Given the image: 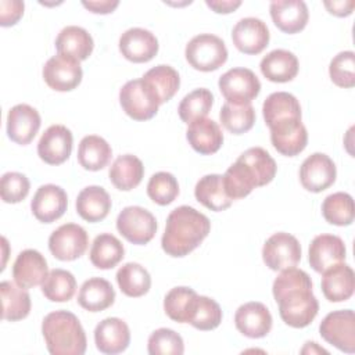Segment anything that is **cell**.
<instances>
[{"label":"cell","mask_w":355,"mask_h":355,"mask_svg":"<svg viewBox=\"0 0 355 355\" xmlns=\"http://www.w3.org/2000/svg\"><path fill=\"white\" fill-rule=\"evenodd\" d=\"M272 293L286 324L302 329L316 318L319 302L312 293V280L306 272L295 266L283 269L273 282Z\"/></svg>","instance_id":"obj_1"},{"label":"cell","mask_w":355,"mask_h":355,"mask_svg":"<svg viewBox=\"0 0 355 355\" xmlns=\"http://www.w3.org/2000/svg\"><path fill=\"white\" fill-rule=\"evenodd\" d=\"M211 230L209 219L189 205L171 211L161 239L162 250L175 258L184 257L196 250Z\"/></svg>","instance_id":"obj_2"},{"label":"cell","mask_w":355,"mask_h":355,"mask_svg":"<svg viewBox=\"0 0 355 355\" xmlns=\"http://www.w3.org/2000/svg\"><path fill=\"white\" fill-rule=\"evenodd\" d=\"M42 333L51 355H83L86 334L79 319L69 311H54L44 316Z\"/></svg>","instance_id":"obj_3"},{"label":"cell","mask_w":355,"mask_h":355,"mask_svg":"<svg viewBox=\"0 0 355 355\" xmlns=\"http://www.w3.org/2000/svg\"><path fill=\"white\" fill-rule=\"evenodd\" d=\"M184 55L194 69L211 72L226 62L227 49L220 37L211 33H200L186 44Z\"/></svg>","instance_id":"obj_4"},{"label":"cell","mask_w":355,"mask_h":355,"mask_svg":"<svg viewBox=\"0 0 355 355\" xmlns=\"http://www.w3.org/2000/svg\"><path fill=\"white\" fill-rule=\"evenodd\" d=\"M119 103L126 115L135 121L151 119L158 112V98L143 79L126 82L119 90Z\"/></svg>","instance_id":"obj_5"},{"label":"cell","mask_w":355,"mask_h":355,"mask_svg":"<svg viewBox=\"0 0 355 355\" xmlns=\"http://www.w3.org/2000/svg\"><path fill=\"white\" fill-rule=\"evenodd\" d=\"M219 90L226 103L251 104L261 92V82L248 68H232L225 72L218 82Z\"/></svg>","instance_id":"obj_6"},{"label":"cell","mask_w":355,"mask_h":355,"mask_svg":"<svg viewBox=\"0 0 355 355\" xmlns=\"http://www.w3.org/2000/svg\"><path fill=\"white\" fill-rule=\"evenodd\" d=\"M118 232L132 244H147L157 233L155 216L143 207L123 208L116 218Z\"/></svg>","instance_id":"obj_7"},{"label":"cell","mask_w":355,"mask_h":355,"mask_svg":"<svg viewBox=\"0 0 355 355\" xmlns=\"http://www.w3.org/2000/svg\"><path fill=\"white\" fill-rule=\"evenodd\" d=\"M324 341L343 352H355V315L352 309L333 311L324 316L319 326Z\"/></svg>","instance_id":"obj_8"},{"label":"cell","mask_w":355,"mask_h":355,"mask_svg":"<svg viewBox=\"0 0 355 355\" xmlns=\"http://www.w3.org/2000/svg\"><path fill=\"white\" fill-rule=\"evenodd\" d=\"M89 245L86 230L76 223L57 227L49 237V250L60 261H73L85 254Z\"/></svg>","instance_id":"obj_9"},{"label":"cell","mask_w":355,"mask_h":355,"mask_svg":"<svg viewBox=\"0 0 355 355\" xmlns=\"http://www.w3.org/2000/svg\"><path fill=\"white\" fill-rule=\"evenodd\" d=\"M262 258L272 270H283L295 266L301 259V245L297 237L279 232L272 234L263 244Z\"/></svg>","instance_id":"obj_10"},{"label":"cell","mask_w":355,"mask_h":355,"mask_svg":"<svg viewBox=\"0 0 355 355\" xmlns=\"http://www.w3.org/2000/svg\"><path fill=\"white\" fill-rule=\"evenodd\" d=\"M80 61L58 54L47 60L43 67V79L47 86L57 92H69L78 87L82 80Z\"/></svg>","instance_id":"obj_11"},{"label":"cell","mask_w":355,"mask_h":355,"mask_svg":"<svg viewBox=\"0 0 355 355\" xmlns=\"http://www.w3.org/2000/svg\"><path fill=\"white\" fill-rule=\"evenodd\" d=\"M337 176L333 159L323 153H313L304 159L300 168V180L305 190L320 193L329 189Z\"/></svg>","instance_id":"obj_12"},{"label":"cell","mask_w":355,"mask_h":355,"mask_svg":"<svg viewBox=\"0 0 355 355\" xmlns=\"http://www.w3.org/2000/svg\"><path fill=\"white\" fill-rule=\"evenodd\" d=\"M272 146L286 157L298 155L308 143V132L301 119L288 118L269 126Z\"/></svg>","instance_id":"obj_13"},{"label":"cell","mask_w":355,"mask_h":355,"mask_svg":"<svg viewBox=\"0 0 355 355\" xmlns=\"http://www.w3.org/2000/svg\"><path fill=\"white\" fill-rule=\"evenodd\" d=\"M72 133L64 125H51L37 143V155L49 165L65 162L72 151Z\"/></svg>","instance_id":"obj_14"},{"label":"cell","mask_w":355,"mask_h":355,"mask_svg":"<svg viewBox=\"0 0 355 355\" xmlns=\"http://www.w3.org/2000/svg\"><path fill=\"white\" fill-rule=\"evenodd\" d=\"M266 24L255 17L241 18L232 31L233 44L244 54H259L269 43Z\"/></svg>","instance_id":"obj_15"},{"label":"cell","mask_w":355,"mask_h":355,"mask_svg":"<svg viewBox=\"0 0 355 355\" xmlns=\"http://www.w3.org/2000/svg\"><path fill=\"white\" fill-rule=\"evenodd\" d=\"M68 207V197L62 187L55 184L40 186L32 201L31 209L33 216L43 223H51L60 219Z\"/></svg>","instance_id":"obj_16"},{"label":"cell","mask_w":355,"mask_h":355,"mask_svg":"<svg viewBox=\"0 0 355 355\" xmlns=\"http://www.w3.org/2000/svg\"><path fill=\"white\" fill-rule=\"evenodd\" d=\"M308 255L311 268L318 273H323L329 268L343 262L347 250L341 237L323 233L312 240Z\"/></svg>","instance_id":"obj_17"},{"label":"cell","mask_w":355,"mask_h":355,"mask_svg":"<svg viewBox=\"0 0 355 355\" xmlns=\"http://www.w3.org/2000/svg\"><path fill=\"white\" fill-rule=\"evenodd\" d=\"M121 54L132 62H147L158 53V40L144 28H130L119 37Z\"/></svg>","instance_id":"obj_18"},{"label":"cell","mask_w":355,"mask_h":355,"mask_svg":"<svg viewBox=\"0 0 355 355\" xmlns=\"http://www.w3.org/2000/svg\"><path fill=\"white\" fill-rule=\"evenodd\" d=\"M234 324L245 337L261 338L272 329V315L262 302H245L237 308L234 313Z\"/></svg>","instance_id":"obj_19"},{"label":"cell","mask_w":355,"mask_h":355,"mask_svg":"<svg viewBox=\"0 0 355 355\" xmlns=\"http://www.w3.org/2000/svg\"><path fill=\"white\" fill-rule=\"evenodd\" d=\"M47 276V261L39 251L28 248L18 254L12 265V277L18 286L32 288L42 284Z\"/></svg>","instance_id":"obj_20"},{"label":"cell","mask_w":355,"mask_h":355,"mask_svg":"<svg viewBox=\"0 0 355 355\" xmlns=\"http://www.w3.org/2000/svg\"><path fill=\"white\" fill-rule=\"evenodd\" d=\"M40 123V115L33 107L17 104L7 114V135L17 144H29L39 132Z\"/></svg>","instance_id":"obj_21"},{"label":"cell","mask_w":355,"mask_h":355,"mask_svg":"<svg viewBox=\"0 0 355 355\" xmlns=\"http://www.w3.org/2000/svg\"><path fill=\"white\" fill-rule=\"evenodd\" d=\"M94 343L100 352L115 355L123 352L130 343V330L119 318H107L94 329Z\"/></svg>","instance_id":"obj_22"},{"label":"cell","mask_w":355,"mask_h":355,"mask_svg":"<svg viewBox=\"0 0 355 355\" xmlns=\"http://www.w3.org/2000/svg\"><path fill=\"white\" fill-rule=\"evenodd\" d=\"M269 11L273 24L288 35L302 31L309 18L308 7L302 0H276L270 3Z\"/></svg>","instance_id":"obj_23"},{"label":"cell","mask_w":355,"mask_h":355,"mask_svg":"<svg viewBox=\"0 0 355 355\" xmlns=\"http://www.w3.org/2000/svg\"><path fill=\"white\" fill-rule=\"evenodd\" d=\"M355 288V275L349 265L337 263L323 272L322 293L330 302L347 301Z\"/></svg>","instance_id":"obj_24"},{"label":"cell","mask_w":355,"mask_h":355,"mask_svg":"<svg viewBox=\"0 0 355 355\" xmlns=\"http://www.w3.org/2000/svg\"><path fill=\"white\" fill-rule=\"evenodd\" d=\"M186 139L193 150L202 155L216 153L223 144V133L219 125L209 118H200L189 123Z\"/></svg>","instance_id":"obj_25"},{"label":"cell","mask_w":355,"mask_h":355,"mask_svg":"<svg viewBox=\"0 0 355 355\" xmlns=\"http://www.w3.org/2000/svg\"><path fill=\"white\" fill-rule=\"evenodd\" d=\"M262 75L276 83L293 80L298 73V58L288 50L276 49L268 53L259 64Z\"/></svg>","instance_id":"obj_26"},{"label":"cell","mask_w":355,"mask_h":355,"mask_svg":"<svg viewBox=\"0 0 355 355\" xmlns=\"http://www.w3.org/2000/svg\"><path fill=\"white\" fill-rule=\"evenodd\" d=\"M115 301V290L103 277H90L78 293V304L89 312H100L110 308Z\"/></svg>","instance_id":"obj_27"},{"label":"cell","mask_w":355,"mask_h":355,"mask_svg":"<svg viewBox=\"0 0 355 355\" xmlns=\"http://www.w3.org/2000/svg\"><path fill=\"white\" fill-rule=\"evenodd\" d=\"M93 47L94 43L90 33L76 25L65 26L55 39L57 53L72 57L78 61L86 60L92 54Z\"/></svg>","instance_id":"obj_28"},{"label":"cell","mask_w":355,"mask_h":355,"mask_svg":"<svg viewBox=\"0 0 355 355\" xmlns=\"http://www.w3.org/2000/svg\"><path fill=\"white\" fill-rule=\"evenodd\" d=\"M111 209V197L100 186L85 187L76 198V211L87 222H100Z\"/></svg>","instance_id":"obj_29"},{"label":"cell","mask_w":355,"mask_h":355,"mask_svg":"<svg viewBox=\"0 0 355 355\" xmlns=\"http://www.w3.org/2000/svg\"><path fill=\"white\" fill-rule=\"evenodd\" d=\"M194 196L198 202L215 212L227 209L233 202V200L226 194L223 175L218 173L202 176L194 187Z\"/></svg>","instance_id":"obj_30"},{"label":"cell","mask_w":355,"mask_h":355,"mask_svg":"<svg viewBox=\"0 0 355 355\" xmlns=\"http://www.w3.org/2000/svg\"><path fill=\"white\" fill-rule=\"evenodd\" d=\"M1 293V318L17 322L25 319L31 312V295L26 288L14 282L4 280L0 283Z\"/></svg>","instance_id":"obj_31"},{"label":"cell","mask_w":355,"mask_h":355,"mask_svg":"<svg viewBox=\"0 0 355 355\" xmlns=\"http://www.w3.org/2000/svg\"><path fill=\"white\" fill-rule=\"evenodd\" d=\"M111 183L122 191L137 187L144 176V165L136 155H119L111 165L108 172Z\"/></svg>","instance_id":"obj_32"},{"label":"cell","mask_w":355,"mask_h":355,"mask_svg":"<svg viewBox=\"0 0 355 355\" xmlns=\"http://www.w3.org/2000/svg\"><path fill=\"white\" fill-rule=\"evenodd\" d=\"M112 157L110 144L97 135L85 136L78 147V162L86 171H100L105 168Z\"/></svg>","instance_id":"obj_33"},{"label":"cell","mask_w":355,"mask_h":355,"mask_svg":"<svg viewBox=\"0 0 355 355\" xmlns=\"http://www.w3.org/2000/svg\"><path fill=\"white\" fill-rule=\"evenodd\" d=\"M89 257L96 268L112 269L125 257V248L114 234L101 233L93 240Z\"/></svg>","instance_id":"obj_34"},{"label":"cell","mask_w":355,"mask_h":355,"mask_svg":"<svg viewBox=\"0 0 355 355\" xmlns=\"http://www.w3.org/2000/svg\"><path fill=\"white\" fill-rule=\"evenodd\" d=\"M262 114L265 123L272 126L273 123L288 119H301V105L295 96L287 92H275L266 97L262 105Z\"/></svg>","instance_id":"obj_35"},{"label":"cell","mask_w":355,"mask_h":355,"mask_svg":"<svg viewBox=\"0 0 355 355\" xmlns=\"http://www.w3.org/2000/svg\"><path fill=\"white\" fill-rule=\"evenodd\" d=\"M141 79L154 92L159 105L169 101L180 86V78L178 71L164 64L148 69Z\"/></svg>","instance_id":"obj_36"},{"label":"cell","mask_w":355,"mask_h":355,"mask_svg":"<svg viewBox=\"0 0 355 355\" xmlns=\"http://www.w3.org/2000/svg\"><path fill=\"white\" fill-rule=\"evenodd\" d=\"M198 294L190 287H173L164 298V311L178 323H189Z\"/></svg>","instance_id":"obj_37"},{"label":"cell","mask_w":355,"mask_h":355,"mask_svg":"<svg viewBox=\"0 0 355 355\" xmlns=\"http://www.w3.org/2000/svg\"><path fill=\"white\" fill-rule=\"evenodd\" d=\"M116 283L125 295L136 298L148 293L151 277L147 269L140 263L128 262L118 269Z\"/></svg>","instance_id":"obj_38"},{"label":"cell","mask_w":355,"mask_h":355,"mask_svg":"<svg viewBox=\"0 0 355 355\" xmlns=\"http://www.w3.org/2000/svg\"><path fill=\"white\" fill-rule=\"evenodd\" d=\"M237 159L251 171L258 187L270 183L276 175V162L262 147H251L240 154Z\"/></svg>","instance_id":"obj_39"},{"label":"cell","mask_w":355,"mask_h":355,"mask_svg":"<svg viewBox=\"0 0 355 355\" xmlns=\"http://www.w3.org/2000/svg\"><path fill=\"white\" fill-rule=\"evenodd\" d=\"M322 215L331 225H351L355 218L352 197L344 191H337L327 196L322 204Z\"/></svg>","instance_id":"obj_40"},{"label":"cell","mask_w":355,"mask_h":355,"mask_svg":"<svg viewBox=\"0 0 355 355\" xmlns=\"http://www.w3.org/2000/svg\"><path fill=\"white\" fill-rule=\"evenodd\" d=\"M76 290V280L69 270L55 268L42 283L43 295L53 302L69 301Z\"/></svg>","instance_id":"obj_41"},{"label":"cell","mask_w":355,"mask_h":355,"mask_svg":"<svg viewBox=\"0 0 355 355\" xmlns=\"http://www.w3.org/2000/svg\"><path fill=\"white\" fill-rule=\"evenodd\" d=\"M223 186L226 194L232 200L247 197L257 186L255 178L251 171L239 159L232 164L223 175Z\"/></svg>","instance_id":"obj_42"},{"label":"cell","mask_w":355,"mask_h":355,"mask_svg":"<svg viewBox=\"0 0 355 355\" xmlns=\"http://www.w3.org/2000/svg\"><path fill=\"white\" fill-rule=\"evenodd\" d=\"M222 125L233 135H243L248 132L255 123V110L251 104H232L225 103L219 112Z\"/></svg>","instance_id":"obj_43"},{"label":"cell","mask_w":355,"mask_h":355,"mask_svg":"<svg viewBox=\"0 0 355 355\" xmlns=\"http://www.w3.org/2000/svg\"><path fill=\"white\" fill-rule=\"evenodd\" d=\"M214 104V94L204 87L196 89L186 94L178 107V114L184 123H191L196 119L205 118Z\"/></svg>","instance_id":"obj_44"},{"label":"cell","mask_w":355,"mask_h":355,"mask_svg":"<svg viewBox=\"0 0 355 355\" xmlns=\"http://www.w3.org/2000/svg\"><path fill=\"white\" fill-rule=\"evenodd\" d=\"M222 322V309L219 304L205 295H198L193 315L190 318V324L198 330L207 331L216 329Z\"/></svg>","instance_id":"obj_45"},{"label":"cell","mask_w":355,"mask_h":355,"mask_svg":"<svg viewBox=\"0 0 355 355\" xmlns=\"http://www.w3.org/2000/svg\"><path fill=\"white\" fill-rule=\"evenodd\" d=\"M148 197L158 205H168L179 196V184L176 178L169 172L154 173L147 183Z\"/></svg>","instance_id":"obj_46"},{"label":"cell","mask_w":355,"mask_h":355,"mask_svg":"<svg viewBox=\"0 0 355 355\" xmlns=\"http://www.w3.org/2000/svg\"><path fill=\"white\" fill-rule=\"evenodd\" d=\"M147 349L150 355H182L184 344L175 330L161 327L150 334Z\"/></svg>","instance_id":"obj_47"},{"label":"cell","mask_w":355,"mask_h":355,"mask_svg":"<svg viewBox=\"0 0 355 355\" xmlns=\"http://www.w3.org/2000/svg\"><path fill=\"white\" fill-rule=\"evenodd\" d=\"M329 75L331 82L344 89L355 86V54L351 50L341 51L330 61Z\"/></svg>","instance_id":"obj_48"},{"label":"cell","mask_w":355,"mask_h":355,"mask_svg":"<svg viewBox=\"0 0 355 355\" xmlns=\"http://www.w3.org/2000/svg\"><path fill=\"white\" fill-rule=\"evenodd\" d=\"M31 189L29 179L19 172H7L0 180V196L7 204H17L26 198Z\"/></svg>","instance_id":"obj_49"},{"label":"cell","mask_w":355,"mask_h":355,"mask_svg":"<svg viewBox=\"0 0 355 355\" xmlns=\"http://www.w3.org/2000/svg\"><path fill=\"white\" fill-rule=\"evenodd\" d=\"M25 4L21 0H1L0 1V25H15L24 14Z\"/></svg>","instance_id":"obj_50"},{"label":"cell","mask_w":355,"mask_h":355,"mask_svg":"<svg viewBox=\"0 0 355 355\" xmlns=\"http://www.w3.org/2000/svg\"><path fill=\"white\" fill-rule=\"evenodd\" d=\"M83 7L87 8L89 11L94 12V14H110L112 12L119 1L118 0H89V1H82Z\"/></svg>","instance_id":"obj_51"},{"label":"cell","mask_w":355,"mask_h":355,"mask_svg":"<svg viewBox=\"0 0 355 355\" xmlns=\"http://www.w3.org/2000/svg\"><path fill=\"white\" fill-rule=\"evenodd\" d=\"M324 7L327 8V11L336 17H348L349 14H352V10L355 7V1L348 0V1H323Z\"/></svg>","instance_id":"obj_52"},{"label":"cell","mask_w":355,"mask_h":355,"mask_svg":"<svg viewBox=\"0 0 355 355\" xmlns=\"http://www.w3.org/2000/svg\"><path fill=\"white\" fill-rule=\"evenodd\" d=\"M205 4L218 14H229L241 6L240 0H205Z\"/></svg>","instance_id":"obj_53"},{"label":"cell","mask_w":355,"mask_h":355,"mask_svg":"<svg viewBox=\"0 0 355 355\" xmlns=\"http://www.w3.org/2000/svg\"><path fill=\"white\" fill-rule=\"evenodd\" d=\"M301 352L302 354H308V352H311V354H313V352H319V354H329L326 349H323V348H320L316 343H313V341H308L306 344H305V347L301 349Z\"/></svg>","instance_id":"obj_54"}]
</instances>
